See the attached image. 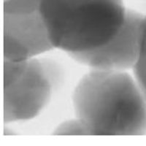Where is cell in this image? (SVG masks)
Returning a JSON list of instances; mask_svg holds the SVG:
<instances>
[{"mask_svg":"<svg viewBox=\"0 0 146 146\" xmlns=\"http://www.w3.org/2000/svg\"><path fill=\"white\" fill-rule=\"evenodd\" d=\"M72 105L90 135L146 134V96L127 72L90 70L75 87Z\"/></svg>","mask_w":146,"mask_h":146,"instance_id":"6da1fadb","label":"cell"},{"mask_svg":"<svg viewBox=\"0 0 146 146\" xmlns=\"http://www.w3.org/2000/svg\"><path fill=\"white\" fill-rule=\"evenodd\" d=\"M40 9L53 48L69 55L106 43L126 13L122 0H40Z\"/></svg>","mask_w":146,"mask_h":146,"instance_id":"7a4b0ae2","label":"cell"},{"mask_svg":"<svg viewBox=\"0 0 146 146\" xmlns=\"http://www.w3.org/2000/svg\"><path fill=\"white\" fill-rule=\"evenodd\" d=\"M63 72L56 60L39 57L28 60L20 76L3 87L4 122L29 121L37 116L62 83Z\"/></svg>","mask_w":146,"mask_h":146,"instance_id":"3957f363","label":"cell"},{"mask_svg":"<svg viewBox=\"0 0 146 146\" xmlns=\"http://www.w3.org/2000/svg\"><path fill=\"white\" fill-rule=\"evenodd\" d=\"M53 49L40 0H7L3 7L4 59L23 62Z\"/></svg>","mask_w":146,"mask_h":146,"instance_id":"277c9868","label":"cell"},{"mask_svg":"<svg viewBox=\"0 0 146 146\" xmlns=\"http://www.w3.org/2000/svg\"><path fill=\"white\" fill-rule=\"evenodd\" d=\"M143 18L144 15L139 12L126 10L123 25L106 43L89 51L69 56L90 70L126 72L133 70L139 56Z\"/></svg>","mask_w":146,"mask_h":146,"instance_id":"5b68a950","label":"cell"},{"mask_svg":"<svg viewBox=\"0 0 146 146\" xmlns=\"http://www.w3.org/2000/svg\"><path fill=\"white\" fill-rule=\"evenodd\" d=\"M135 78L146 96V16L143 18L139 56L135 68Z\"/></svg>","mask_w":146,"mask_h":146,"instance_id":"8992f818","label":"cell"},{"mask_svg":"<svg viewBox=\"0 0 146 146\" xmlns=\"http://www.w3.org/2000/svg\"><path fill=\"white\" fill-rule=\"evenodd\" d=\"M53 134L57 135H90L87 126L77 117L60 123L55 129Z\"/></svg>","mask_w":146,"mask_h":146,"instance_id":"52a82bcc","label":"cell"},{"mask_svg":"<svg viewBox=\"0 0 146 146\" xmlns=\"http://www.w3.org/2000/svg\"><path fill=\"white\" fill-rule=\"evenodd\" d=\"M5 1H7V0H5Z\"/></svg>","mask_w":146,"mask_h":146,"instance_id":"ba28073f","label":"cell"}]
</instances>
